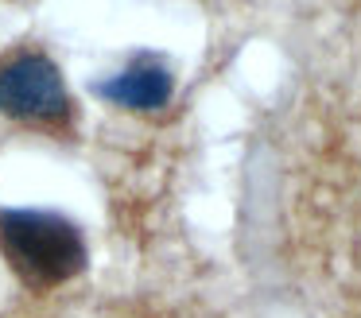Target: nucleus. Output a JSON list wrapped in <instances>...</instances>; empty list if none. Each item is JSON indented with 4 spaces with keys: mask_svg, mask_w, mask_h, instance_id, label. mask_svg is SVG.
I'll return each instance as SVG.
<instances>
[{
    "mask_svg": "<svg viewBox=\"0 0 361 318\" xmlns=\"http://www.w3.org/2000/svg\"><path fill=\"white\" fill-rule=\"evenodd\" d=\"M0 116L63 128L74 116L63 70L43 51H16L0 59Z\"/></svg>",
    "mask_w": 361,
    "mask_h": 318,
    "instance_id": "nucleus-2",
    "label": "nucleus"
},
{
    "mask_svg": "<svg viewBox=\"0 0 361 318\" xmlns=\"http://www.w3.org/2000/svg\"><path fill=\"white\" fill-rule=\"evenodd\" d=\"M94 97L109 101L117 109H133V113H156L171 101L175 93V74L167 66L164 54H152V51H136L128 59L125 70H117L113 78L90 85Z\"/></svg>",
    "mask_w": 361,
    "mask_h": 318,
    "instance_id": "nucleus-3",
    "label": "nucleus"
},
{
    "mask_svg": "<svg viewBox=\"0 0 361 318\" xmlns=\"http://www.w3.org/2000/svg\"><path fill=\"white\" fill-rule=\"evenodd\" d=\"M0 256L8 271L32 291H51L86 271V237L55 209L0 206Z\"/></svg>",
    "mask_w": 361,
    "mask_h": 318,
    "instance_id": "nucleus-1",
    "label": "nucleus"
}]
</instances>
